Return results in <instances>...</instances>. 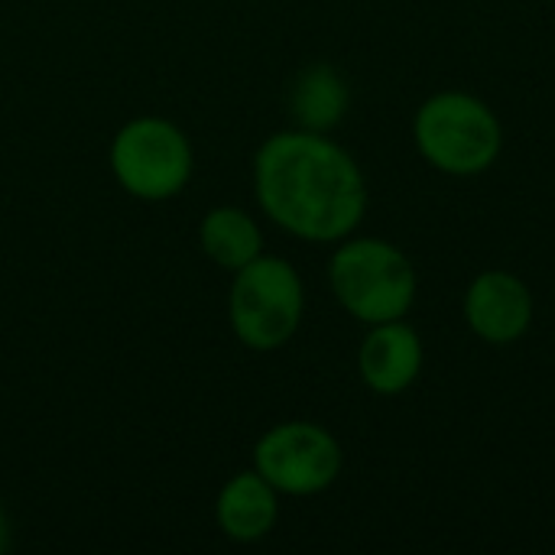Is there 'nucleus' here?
Here are the masks:
<instances>
[{
  "label": "nucleus",
  "instance_id": "f03ea898",
  "mask_svg": "<svg viewBox=\"0 0 555 555\" xmlns=\"http://www.w3.org/2000/svg\"><path fill=\"white\" fill-rule=\"evenodd\" d=\"M328 283L341 309L367 325L403 319L416 299L410 257L380 237H345L328 260Z\"/></svg>",
  "mask_w": 555,
  "mask_h": 555
},
{
  "label": "nucleus",
  "instance_id": "20e7f679",
  "mask_svg": "<svg viewBox=\"0 0 555 555\" xmlns=\"http://www.w3.org/2000/svg\"><path fill=\"white\" fill-rule=\"evenodd\" d=\"M306 289L296 267L283 257L260 254L234 270L228 293V319L234 338L250 351L283 348L302 322Z\"/></svg>",
  "mask_w": 555,
  "mask_h": 555
},
{
  "label": "nucleus",
  "instance_id": "39448f33",
  "mask_svg": "<svg viewBox=\"0 0 555 555\" xmlns=\"http://www.w3.org/2000/svg\"><path fill=\"white\" fill-rule=\"evenodd\" d=\"M107 159L117 185L140 202L176 198L195 169V153L185 130L156 114L127 120L114 133Z\"/></svg>",
  "mask_w": 555,
  "mask_h": 555
},
{
  "label": "nucleus",
  "instance_id": "1a4fd4ad",
  "mask_svg": "<svg viewBox=\"0 0 555 555\" xmlns=\"http://www.w3.org/2000/svg\"><path fill=\"white\" fill-rule=\"evenodd\" d=\"M218 530L234 543H257L273 533L280 520V491L257 472L231 475L215 501Z\"/></svg>",
  "mask_w": 555,
  "mask_h": 555
},
{
  "label": "nucleus",
  "instance_id": "9b49d317",
  "mask_svg": "<svg viewBox=\"0 0 555 555\" xmlns=\"http://www.w3.org/2000/svg\"><path fill=\"white\" fill-rule=\"evenodd\" d=\"M289 104L299 130L328 133L348 111V85L332 65H312L296 78Z\"/></svg>",
  "mask_w": 555,
  "mask_h": 555
},
{
  "label": "nucleus",
  "instance_id": "f257e3e1",
  "mask_svg": "<svg viewBox=\"0 0 555 555\" xmlns=\"http://www.w3.org/2000/svg\"><path fill=\"white\" fill-rule=\"evenodd\" d=\"M254 195L286 234L312 244L351 237L367 208V185L354 156L312 130H283L254 156Z\"/></svg>",
  "mask_w": 555,
  "mask_h": 555
},
{
  "label": "nucleus",
  "instance_id": "9d476101",
  "mask_svg": "<svg viewBox=\"0 0 555 555\" xmlns=\"http://www.w3.org/2000/svg\"><path fill=\"white\" fill-rule=\"evenodd\" d=\"M198 247L215 267L234 273L263 254V231L244 208L218 205L198 224Z\"/></svg>",
  "mask_w": 555,
  "mask_h": 555
},
{
  "label": "nucleus",
  "instance_id": "7ed1b4c3",
  "mask_svg": "<svg viewBox=\"0 0 555 555\" xmlns=\"http://www.w3.org/2000/svg\"><path fill=\"white\" fill-rule=\"evenodd\" d=\"M420 156L446 176H478L501 156L504 130L498 114L475 94L439 91L413 120Z\"/></svg>",
  "mask_w": 555,
  "mask_h": 555
},
{
  "label": "nucleus",
  "instance_id": "423d86ee",
  "mask_svg": "<svg viewBox=\"0 0 555 555\" xmlns=\"http://www.w3.org/2000/svg\"><path fill=\"white\" fill-rule=\"evenodd\" d=\"M338 439L306 420H289L267 429L254 446V468L289 498H312L328 491L341 475Z\"/></svg>",
  "mask_w": 555,
  "mask_h": 555
},
{
  "label": "nucleus",
  "instance_id": "6e6552de",
  "mask_svg": "<svg viewBox=\"0 0 555 555\" xmlns=\"http://www.w3.org/2000/svg\"><path fill=\"white\" fill-rule=\"evenodd\" d=\"M358 371L361 380L380 397H397L410 390L423 371V341L416 328L403 319L371 325L358 351Z\"/></svg>",
  "mask_w": 555,
  "mask_h": 555
},
{
  "label": "nucleus",
  "instance_id": "f8f14e48",
  "mask_svg": "<svg viewBox=\"0 0 555 555\" xmlns=\"http://www.w3.org/2000/svg\"><path fill=\"white\" fill-rule=\"evenodd\" d=\"M7 550H10V520L0 507V553H7Z\"/></svg>",
  "mask_w": 555,
  "mask_h": 555
},
{
  "label": "nucleus",
  "instance_id": "0eeeda50",
  "mask_svg": "<svg viewBox=\"0 0 555 555\" xmlns=\"http://www.w3.org/2000/svg\"><path fill=\"white\" fill-rule=\"evenodd\" d=\"M465 322L481 341L511 345L530 332L533 293L520 276L507 270H488L475 276L465 293Z\"/></svg>",
  "mask_w": 555,
  "mask_h": 555
}]
</instances>
